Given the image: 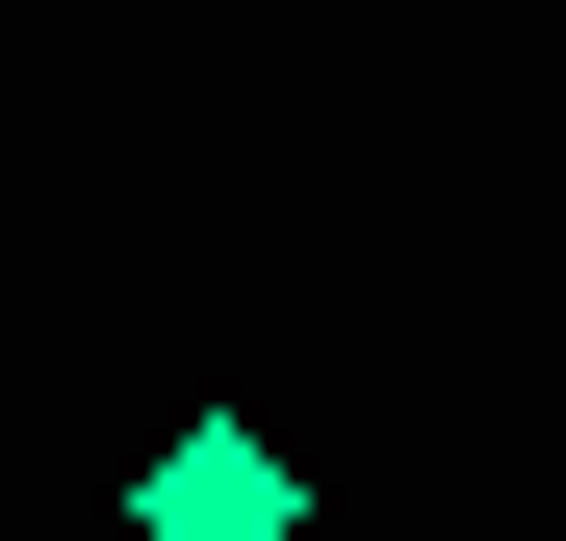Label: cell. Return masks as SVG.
I'll list each match as a JSON object with an SVG mask.
<instances>
[{
    "instance_id": "6da1fadb",
    "label": "cell",
    "mask_w": 566,
    "mask_h": 541,
    "mask_svg": "<svg viewBox=\"0 0 566 541\" xmlns=\"http://www.w3.org/2000/svg\"><path fill=\"white\" fill-rule=\"evenodd\" d=\"M155 541H283V438H180V465H155Z\"/></svg>"
}]
</instances>
